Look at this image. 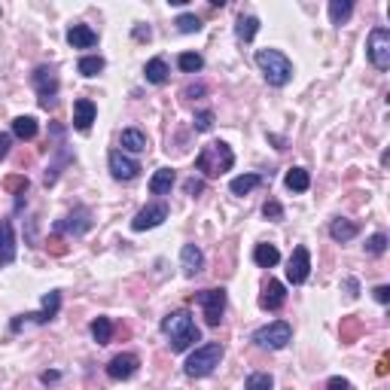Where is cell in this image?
Masks as SVG:
<instances>
[{
  "label": "cell",
  "instance_id": "cell-27",
  "mask_svg": "<svg viewBox=\"0 0 390 390\" xmlns=\"http://www.w3.org/2000/svg\"><path fill=\"white\" fill-rule=\"evenodd\" d=\"M284 186L290 189V193H308V186H311V174H308L305 168H290L284 177Z\"/></svg>",
  "mask_w": 390,
  "mask_h": 390
},
{
  "label": "cell",
  "instance_id": "cell-13",
  "mask_svg": "<svg viewBox=\"0 0 390 390\" xmlns=\"http://www.w3.org/2000/svg\"><path fill=\"white\" fill-rule=\"evenodd\" d=\"M107 165H110V174L116 180H134V177L141 174V162L125 156L122 149H113V153L107 156Z\"/></svg>",
  "mask_w": 390,
  "mask_h": 390
},
{
  "label": "cell",
  "instance_id": "cell-22",
  "mask_svg": "<svg viewBox=\"0 0 390 390\" xmlns=\"http://www.w3.org/2000/svg\"><path fill=\"white\" fill-rule=\"evenodd\" d=\"M119 143L125 153H147V147H149L147 134H143L141 128H125V132L119 134Z\"/></svg>",
  "mask_w": 390,
  "mask_h": 390
},
{
  "label": "cell",
  "instance_id": "cell-4",
  "mask_svg": "<svg viewBox=\"0 0 390 390\" xmlns=\"http://www.w3.org/2000/svg\"><path fill=\"white\" fill-rule=\"evenodd\" d=\"M223 354L226 351H223L220 341H208V345L195 348V351L189 354V360H186V375L189 378H208V375L220 366Z\"/></svg>",
  "mask_w": 390,
  "mask_h": 390
},
{
  "label": "cell",
  "instance_id": "cell-17",
  "mask_svg": "<svg viewBox=\"0 0 390 390\" xmlns=\"http://www.w3.org/2000/svg\"><path fill=\"white\" fill-rule=\"evenodd\" d=\"M95 116H98V107H95V101H88V98L73 101V128H77V132L86 134L88 128H92Z\"/></svg>",
  "mask_w": 390,
  "mask_h": 390
},
{
  "label": "cell",
  "instance_id": "cell-2",
  "mask_svg": "<svg viewBox=\"0 0 390 390\" xmlns=\"http://www.w3.org/2000/svg\"><path fill=\"white\" fill-rule=\"evenodd\" d=\"M235 165V153L229 143L214 141L208 147H202V153L195 156V171H202V177H220Z\"/></svg>",
  "mask_w": 390,
  "mask_h": 390
},
{
  "label": "cell",
  "instance_id": "cell-23",
  "mask_svg": "<svg viewBox=\"0 0 390 390\" xmlns=\"http://www.w3.org/2000/svg\"><path fill=\"white\" fill-rule=\"evenodd\" d=\"M174 180H177L174 168H159L153 177H149V193L153 195H168L171 186H174Z\"/></svg>",
  "mask_w": 390,
  "mask_h": 390
},
{
  "label": "cell",
  "instance_id": "cell-16",
  "mask_svg": "<svg viewBox=\"0 0 390 390\" xmlns=\"http://www.w3.org/2000/svg\"><path fill=\"white\" fill-rule=\"evenodd\" d=\"M287 302V290L280 280H269V284L263 287V296H259V308L263 311H280Z\"/></svg>",
  "mask_w": 390,
  "mask_h": 390
},
{
  "label": "cell",
  "instance_id": "cell-31",
  "mask_svg": "<svg viewBox=\"0 0 390 390\" xmlns=\"http://www.w3.org/2000/svg\"><path fill=\"white\" fill-rule=\"evenodd\" d=\"M88 330H92V339L98 341V345H107L113 335V324H110V317H95Z\"/></svg>",
  "mask_w": 390,
  "mask_h": 390
},
{
  "label": "cell",
  "instance_id": "cell-1",
  "mask_svg": "<svg viewBox=\"0 0 390 390\" xmlns=\"http://www.w3.org/2000/svg\"><path fill=\"white\" fill-rule=\"evenodd\" d=\"M162 332L171 339V351L174 354L189 351L195 341H202V330L195 326L193 314H189L186 308H177V311H171L168 317H162Z\"/></svg>",
  "mask_w": 390,
  "mask_h": 390
},
{
  "label": "cell",
  "instance_id": "cell-21",
  "mask_svg": "<svg viewBox=\"0 0 390 390\" xmlns=\"http://www.w3.org/2000/svg\"><path fill=\"white\" fill-rule=\"evenodd\" d=\"M56 153H58V159L52 162L49 168H46V177H43V180H46V186H56V183H58V174H61V168H64V165H71V162H73V153L64 147V143H58V147H56Z\"/></svg>",
  "mask_w": 390,
  "mask_h": 390
},
{
  "label": "cell",
  "instance_id": "cell-18",
  "mask_svg": "<svg viewBox=\"0 0 390 390\" xmlns=\"http://www.w3.org/2000/svg\"><path fill=\"white\" fill-rule=\"evenodd\" d=\"M180 269H183V275L186 278H195L198 271L204 269V253L198 244H183V250H180Z\"/></svg>",
  "mask_w": 390,
  "mask_h": 390
},
{
  "label": "cell",
  "instance_id": "cell-14",
  "mask_svg": "<svg viewBox=\"0 0 390 390\" xmlns=\"http://www.w3.org/2000/svg\"><path fill=\"white\" fill-rule=\"evenodd\" d=\"M138 369H141L138 354H116V357L107 363V375H110L113 381H128V378H134V375H138Z\"/></svg>",
  "mask_w": 390,
  "mask_h": 390
},
{
  "label": "cell",
  "instance_id": "cell-36",
  "mask_svg": "<svg viewBox=\"0 0 390 390\" xmlns=\"http://www.w3.org/2000/svg\"><path fill=\"white\" fill-rule=\"evenodd\" d=\"M385 250H387V235L385 232H375V235L366 241V253L369 256H381Z\"/></svg>",
  "mask_w": 390,
  "mask_h": 390
},
{
  "label": "cell",
  "instance_id": "cell-20",
  "mask_svg": "<svg viewBox=\"0 0 390 390\" xmlns=\"http://www.w3.org/2000/svg\"><path fill=\"white\" fill-rule=\"evenodd\" d=\"M357 232H360V226L354 220H345V217H335V220L330 223V238H332V241H339V244L357 238Z\"/></svg>",
  "mask_w": 390,
  "mask_h": 390
},
{
  "label": "cell",
  "instance_id": "cell-39",
  "mask_svg": "<svg viewBox=\"0 0 390 390\" xmlns=\"http://www.w3.org/2000/svg\"><path fill=\"white\" fill-rule=\"evenodd\" d=\"M28 177H10V180H3V189H10V193H16V195H22V193H28Z\"/></svg>",
  "mask_w": 390,
  "mask_h": 390
},
{
  "label": "cell",
  "instance_id": "cell-42",
  "mask_svg": "<svg viewBox=\"0 0 390 390\" xmlns=\"http://www.w3.org/2000/svg\"><path fill=\"white\" fill-rule=\"evenodd\" d=\"M375 302H381V305H387L390 302V287L387 284H381V287H375Z\"/></svg>",
  "mask_w": 390,
  "mask_h": 390
},
{
  "label": "cell",
  "instance_id": "cell-35",
  "mask_svg": "<svg viewBox=\"0 0 390 390\" xmlns=\"http://www.w3.org/2000/svg\"><path fill=\"white\" fill-rule=\"evenodd\" d=\"M177 31L180 34H198L202 31V19L193 16V12H183V16H177Z\"/></svg>",
  "mask_w": 390,
  "mask_h": 390
},
{
  "label": "cell",
  "instance_id": "cell-26",
  "mask_svg": "<svg viewBox=\"0 0 390 390\" xmlns=\"http://www.w3.org/2000/svg\"><path fill=\"white\" fill-rule=\"evenodd\" d=\"M168 61L165 58H153V61H147V67H143V77H147V83H153V86H165L168 83Z\"/></svg>",
  "mask_w": 390,
  "mask_h": 390
},
{
  "label": "cell",
  "instance_id": "cell-29",
  "mask_svg": "<svg viewBox=\"0 0 390 390\" xmlns=\"http://www.w3.org/2000/svg\"><path fill=\"white\" fill-rule=\"evenodd\" d=\"M259 34V19L256 16H241L235 25V37L241 40V43H250L253 37Z\"/></svg>",
  "mask_w": 390,
  "mask_h": 390
},
{
  "label": "cell",
  "instance_id": "cell-44",
  "mask_svg": "<svg viewBox=\"0 0 390 390\" xmlns=\"http://www.w3.org/2000/svg\"><path fill=\"white\" fill-rule=\"evenodd\" d=\"M345 290H348V296H351V299H357V296H360V284H357V278H348V280H345Z\"/></svg>",
  "mask_w": 390,
  "mask_h": 390
},
{
  "label": "cell",
  "instance_id": "cell-28",
  "mask_svg": "<svg viewBox=\"0 0 390 390\" xmlns=\"http://www.w3.org/2000/svg\"><path fill=\"white\" fill-rule=\"evenodd\" d=\"M263 183H265L263 174H241V177H235V180L229 183V189H232V195H247L256 186H263Z\"/></svg>",
  "mask_w": 390,
  "mask_h": 390
},
{
  "label": "cell",
  "instance_id": "cell-33",
  "mask_svg": "<svg viewBox=\"0 0 390 390\" xmlns=\"http://www.w3.org/2000/svg\"><path fill=\"white\" fill-rule=\"evenodd\" d=\"M177 67H180L183 73H198L204 67V58L198 56V52H183V56L177 58Z\"/></svg>",
  "mask_w": 390,
  "mask_h": 390
},
{
  "label": "cell",
  "instance_id": "cell-37",
  "mask_svg": "<svg viewBox=\"0 0 390 390\" xmlns=\"http://www.w3.org/2000/svg\"><path fill=\"white\" fill-rule=\"evenodd\" d=\"M263 217H265V220H271V223L284 220V208H280V202H275V198H269V202L263 204Z\"/></svg>",
  "mask_w": 390,
  "mask_h": 390
},
{
  "label": "cell",
  "instance_id": "cell-10",
  "mask_svg": "<svg viewBox=\"0 0 390 390\" xmlns=\"http://www.w3.org/2000/svg\"><path fill=\"white\" fill-rule=\"evenodd\" d=\"M88 229H92V210L86 204H77L64 220L56 223V235H61V232H67V235H86Z\"/></svg>",
  "mask_w": 390,
  "mask_h": 390
},
{
  "label": "cell",
  "instance_id": "cell-6",
  "mask_svg": "<svg viewBox=\"0 0 390 390\" xmlns=\"http://www.w3.org/2000/svg\"><path fill=\"white\" fill-rule=\"evenodd\" d=\"M253 341H256L259 348H269V351H284L293 341V326L287 324V320H275V324H269V326H259V330L253 332Z\"/></svg>",
  "mask_w": 390,
  "mask_h": 390
},
{
  "label": "cell",
  "instance_id": "cell-49",
  "mask_svg": "<svg viewBox=\"0 0 390 390\" xmlns=\"http://www.w3.org/2000/svg\"><path fill=\"white\" fill-rule=\"evenodd\" d=\"M375 372H378V375H387V357L378 360V369H375Z\"/></svg>",
  "mask_w": 390,
  "mask_h": 390
},
{
  "label": "cell",
  "instance_id": "cell-43",
  "mask_svg": "<svg viewBox=\"0 0 390 390\" xmlns=\"http://www.w3.org/2000/svg\"><path fill=\"white\" fill-rule=\"evenodd\" d=\"M326 390H351V381H345V378H330V385H326Z\"/></svg>",
  "mask_w": 390,
  "mask_h": 390
},
{
  "label": "cell",
  "instance_id": "cell-25",
  "mask_svg": "<svg viewBox=\"0 0 390 390\" xmlns=\"http://www.w3.org/2000/svg\"><path fill=\"white\" fill-rule=\"evenodd\" d=\"M37 132H40V125H37L34 116H16V119H12V138L34 141V138H37Z\"/></svg>",
  "mask_w": 390,
  "mask_h": 390
},
{
  "label": "cell",
  "instance_id": "cell-38",
  "mask_svg": "<svg viewBox=\"0 0 390 390\" xmlns=\"http://www.w3.org/2000/svg\"><path fill=\"white\" fill-rule=\"evenodd\" d=\"M193 125H195V132H210L214 128V110H198Z\"/></svg>",
  "mask_w": 390,
  "mask_h": 390
},
{
  "label": "cell",
  "instance_id": "cell-34",
  "mask_svg": "<svg viewBox=\"0 0 390 390\" xmlns=\"http://www.w3.org/2000/svg\"><path fill=\"white\" fill-rule=\"evenodd\" d=\"M271 387H275V378L269 372H253L244 381V390H271Z\"/></svg>",
  "mask_w": 390,
  "mask_h": 390
},
{
  "label": "cell",
  "instance_id": "cell-9",
  "mask_svg": "<svg viewBox=\"0 0 390 390\" xmlns=\"http://www.w3.org/2000/svg\"><path fill=\"white\" fill-rule=\"evenodd\" d=\"M195 302L202 305L208 326H220V320H223V314H226V290H223V287H214V290H202V293L195 296Z\"/></svg>",
  "mask_w": 390,
  "mask_h": 390
},
{
  "label": "cell",
  "instance_id": "cell-32",
  "mask_svg": "<svg viewBox=\"0 0 390 390\" xmlns=\"http://www.w3.org/2000/svg\"><path fill=\"white\" fill-rule=\"evenodd\" d=\"M104 67H107V61L101 56H83L80 58V64H77V71L83 73V77H98Z\"/></svg>",
  "mask_w": 390,
  "mask_h": 390
},
{
  "label": "cell",
  "instance_id": "cell-30",
  "mask_svg": "<svg viewBox=\"0 0 390 390\" xmlns=\"http://www.w3.org/2000/svg\"><path fill=\"white\" fill-rule=\"evenodd\" d=\"M351 12H354V3L351 0H330V19H332V25H345L348 19H351Z\"/></svg>",
  "mask_w": 390,
  "mask_h": 390
},
{
  "label": "cell",
  "instance_id": "cell-8",
  "mask_svg": "<svg viewBox=\"0 0 390 390\" xmlns=\"http://www.w3.org/2000/svg\"><path fill=\"white\" fill-rule=\"evenodd\" d=\"M366 56L372 61L375 71H387L390 67V31L387 28H375L366 40Z\"/></svg>",
  "mask_w": 390,
  "mask_h": 390
},
{
  "label": "cell",
  "instance_id": "cell-11",
  "mask_svg": "<svg viewBox=\"0 0 390 390\" xmlns=\"http://www.w3.org/2000/svg\"><path fill=\"white\" fill-rule=\"evenodd\" d=\"M165 220H168V204H165V202H153V204H147V208H141L138 214H134L132 229H134V232H147V229H156V226H162Z\"/></svg>",
  "mask_w": 390,
  "mask_h": 390
},
{
  "label": "cell",
  "instance_id": "cell-41",
  "mask_svg": "<svg viewBox=\"0 0 390 390\" xmlns=\"http://www.w3.org/2000/svg\"><path fill=\"white\" fill-rule=\"evenodd\" d=\"M183 189H186V195H202L204 193V180L202 177H189V180L183 183Z\"/></svg>",
  "mask_w": 390,
  "mask_h": 390
},
{
  "label": "cell",
  "instance_id": "cell-24",
  "mask_svg": "<svg viewBox=\"0 0 390 390\" xmlns=\"http://www.w3.org/2000/svg\"><path fill=\"white\" fill-rule=\"evenodd\" d=\"M253 263H256L259 269H275L280 263V250L275 244H256V247H253Z\"/></svg>",
  "mask_w": 390,
  "mask_h": 390
},
{
  "label": "cell",
  "instance_id": "cell-47",
  "mask_svg": "<svg viewBox=\"0 0 390 390\" xmlns=\"http://www.w3.org/2000/svg\"><path fill=\"white\" fill-rule=\"evenodd\" d=\"M40 381H43V385H56V381H61V372H43Z\"/></svg>",
  "mask_w": 390,
  "mask_h": 390
},
{
  "label": "cell",
  "instance_id": "cell-3",
  "mask_svg": "<svg viewBox=\"0 0 390 390\" xmlns=\"http://www.w3.org/2000/svg\"><path fill=\"white\" fill-rule=\"evenodd\" d=\"M256 64H259V71H263L265 83L275 86V88L287 86L293 80V64L280 49H259L256 52Z\"/></svg>",
  "mask_w": 390,
  "mask_h": 390
},
{
  "label": "cell",
  "instance_id": "cell-12",
  "mask_svg": "<svg viewBox=\"0 0 390 390\" xmlns=\"http://www.w3.org/2000/svg\"><path fill=\"white\" fill-rule=\"evenodd\" d=\"M308 275H311V253H308V247L299 244V247L293 250L290 263H287V280H290L293 287H299L308 280Z\"/></svg>",
  "mask_w": 390,
  "mask_h": 390
},
{
  "label": "cell",
  "instance_id": "cell-46",
  "mask_svg": "<svg viewBox=\"0 0 390 390\" xmlns=\"http://www.w3.org/2000/svg\"><path fill=\"white\" fill-rule=\"evenodd\" d=\"M10 147H12V138H10V134H0V159L10 153Z\"/></svg>",
  "mask_w": 390,
  "mask_h": 390
},
{
  "label": "cell",
  "instance_id": "cell-40",
  "mask_svg": "<svg viewBox=\"0 0 390 390\" xmlns=\"http://www.w3.org/2000/svg\"><path fill=\"white\" fill-rule=\"evenodd\" d=\"M357 332H360V320L348 317L345 324H341V341H354L357 339Z\"/></svg>",
  "mask_w": 390,
  "mask_h": 390
},
{
  "label": "cell",
  "instance_id": "cell-5",
  "mask_svg": "<svg viewBox=\"0 0 390 390\" xmlns=\"http://www.w3.org/2000/svg\"><path fill=\"white\" fill-rule=\"evenodd\" d=\"M31 86L40 98V107L43 110H52L58 104V88H61V80H58V71L52 64H40L37 71L31 73Z\"/></svg>",
  "mask_w": 390,
  "mask_h": 390
},
{
  "label": "cell",
  "instance_id": "cell-15",
  "mask_svg": "<svg viewBox=\"0 0 390 390\" xmlns=\"http://www.w3.org/2000/svg\"><path fill=\"white\" fill-rule=\"evenodd\" d=\"M16 263V229L10 220H0V269Z\"/></svg>",
  "mask_w": 390,
  "mask_h": 390
},
{
  "label": "cell",
  "instance_id": "cell-19",
  "mask_svg": "<svg viewBox=\"0 0 390 390\" xmlns=\"http://www.w3.org/2000/svg\"><path fill=\"white\" fill-rule=\"evenodd\" d=\"M67 43H71L73 49H95V46H98V34L88 28V25H73V28L67 31Z\"/></svg>",
  "mask_w": 390,
  "mask_h": 390
},
{
  "label": "cell",
  "instance_id": "cell-7",
  "mask_svg": "<svg viewBox=\"0 0 390 390\" xmlns=\"http://www.w3.org/2000/svg\"><path fill=\"white\" fill-rule=\"evenodd\" d=\"M58 311H61V293H58V290H49V293L43 296V308H40V311H31V314H22V317H16V320L10 324V330L19 332L25 324H49V320L58 317Z\"/></svg>",
  "mask_w": 390,
  "mask_h": 390
},
{
  "label": "cell",
  "instance_id": "cell-48",
  "mask_svg": "<svg viewBox=\"0 0 390 390\" xmlns=\"http://www.w3.org/2000/svg\"><path fill=\"white\" fill-rule=\"evenodd\" d=\"M149 37H153V31H149V28H143V25L134 28V40H149Z\"/></svg>",
  "mask_w": 390,
  "mask_h": 390
},
{
  "label": "cell",
  "instance_id": "cell-45",
  "mask_svg": "<svg viewBox=\"0 0 390 390\" xmlns=\"http://www.w3.org/2000/svg\"><path fill=\"white\" fill-rule=\"evenodd\" d=\"M198 95H204V86H202V83L183 88V98H198Z\"/></svg>",
  "mask_w": 390,
  "mask_h": 390
}]
</instances>
